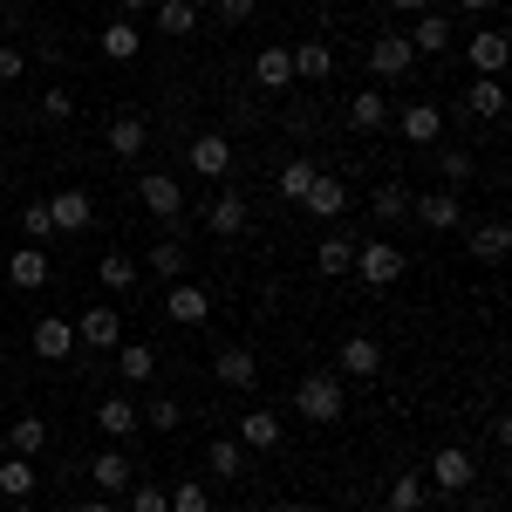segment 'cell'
<instances>
[{
  "label": "cell",
  "instance_id": "obj_43",
  "mask_svg": "<svg viewBox=\"0 0 512 512\" xmlns=\"http://www.w3.org/2000/svg\"><path fill=\"white\" fill-rule=\"evenodd\" d=\"M76 117V89H41V123H69Z\"/></svg>",
  "mask_w": 512,
  "mask_h": 512
},
{
  "label": "cell",
  "instance_id": "obj_50",
  "mask_svg": "<svg viewBox=\"0 0 512 512\" xmlns=\"http://www.w3.org/2000/svg\"><path fill=\"white\" fill-rule=\"evenodd\" d=\"M390 7H403V14H424V7H431V0H390Z\"/></svg>",
  "mask_w": 512,
  "mask_h": 512
},
{
  "label": "cell",
  "instance_id": "obj_31",
  "mask_svg": "<svg viewBox=\"0 0 512 512\" xmlns=\"http://www.w3.org/2000/svg\"><path fill=\"white\" fill-rule=\"evenodd\" d=\"M342 369H349V376H376V369H383V342H376V335H349V342H342Z\"/></svg>",
  "mask_w": 512,
  "mask_h": 512
},
{
  "label": "cell",
  "instance_id": "obj_42",
  "mask_svg": "<svg viewBox=\"0 0 512 512\" xmlns=\"http://www.w3.org/2000/svg\"><path fill=\"white\" fill-rule=\"evenodd\" d=\"M21 233H28V246H41V239H55V219H48V198H41V205H21Z\"/></svg>",
  "mask_w": 512,
  "mask_h": 512
},
{
  "label": "cell",
  "instance_id": "obj_3",
  "mask_svg": "<svg viewBox=\"0 0 512 512\" xmlns=\"http://www.w3.org/2000/svg\"><path fill=\"white\" fill-rule=\"evenodd\" d=\"M137 205H144L151 219H164V226H178V219H185V185H178L171 171H144V185H137Z\"/></svg>",
  "mask_w": 512,
  "mask_h": 512
},
{
  "label": "cell",
  "instance_id": "obj_47",
  "mask_svg": "<svg viewBox=\"0 0 512 512\" xmlns=\"http://www.w3.org/2000/svg\"><path fill=\"white\" fill-rule=\"evenodd\" d=\"M21 76H28V48L0 41V82H21Z\"/></svg>",
  "mask_w": 512,
  "mask_h": 512
},
{
  "label": "cell",
  "instance_id": "obj_11",
  "mask_svg": "<svg viewBox=\"0 0 512 512\" xmlns=\"http://www.w3.org/2000/svg\"><path fill=\"white\" fill-rule=\"evenodd\" d=\"M410 62H417V55H410V41L396 35V28H383V35L369 41V69H376V76H383V82L410 76Z\"/></svg>",
  "mask_w": 512,
  "mask_h": 512
},
{
  "label": "cell",
  "instance_id": "obj_17",
  "mask_svg": "<svg viewBox=\"0 0 512 512\" xmlns=\"http://www.w3.org/2000/svg\"><path fill=\"white\" fill-rule=\"evenodd\" d=\"M96 48H103V55H110V62H137V55H144V28H137V21H110V28H103V35H96Z\"/></svg>",
  "mask_w": 512,
  "mask_h": 512
},
{
  "label": "cell",
  "instance_id": "obj_4",
  "mask_svg": "<svg viewBox=\"0 0 512 512\" xmlns=\"http://www.w3.org/2000/svg\"><path fill=\"white\" fill-rule=\"evenodd\" d=\"M76 349L117 355L123 349V315H117V308H89V315H76Z\"/></svg>",
  "mask_w": 512,
  "mask_h": 512
},
{
  "label": "cell",
  "instance_id": "obj_38",
  "mask_svg": "<svg viewBox=\"0 0 512 512\" xmlns=\"http://www.w3.org/2000/svg\"><path fill=\"white\" fill-rule=\"evenodd\" d=\"M41 444H48V424H41V417H21V424H7V451H14V458H35Z\"/></svg>",
  "mask_w": 512,
  "mask_h": 512
},
{
  "label": "cell",
  "instance_id": "obj_23",
  "mask_svg": "<svg viewBox=\"0 0 512 512\" xmlns=\"http://www.w3.org/2000/svg\"><path fill=\"white\" fill-rule=\"evenodd\" d=\"M233 437L246 444V451H274V444H280V417H274V410H246V417L233 424Z\"/></svg>",
  "mask_w": 512,
  "mask_h": 512
},
{
  "label": "cell",
  "instance_id": "obj_27",
  "mask_svg": "<svg viewBox=\"0 0 512 512\" xmlns=\"http://www.w3.org/2000/svg\"><path fill=\"white\" fill-rule=\"evenodd\" d=\"M253 82H260L267 96H280V89L294 82V62H287V48H260V55H253Z\"/></svg>",
  "mask_w": 512,
  "mask_h": 512
},
{
  "label": "cell",
  "instance_id": "obj_30",
  "mask_svg": "<svg viewBox=\"0 0 512 512\" xmlns=\"http://www.w3.org/2000/svg\"><path fill=\"white\" fill-rule=\"evenodd\" d=\"M117 376L123 383H151V376H158V349H151V342H123L117 349Z\"/></svg>",
  "mask_w": 512,
  "mask_h": 512
},
{
  "label": "cell",
  "instance_id": "obj_39",
  "mask_svg": "<svg viewBox=\"0 0 512 512\" xmlns=\"http://www.w3.org/2000/svg\"><path fill=\"white\" fill-rule=\"evenodd\" d=\"M506 246H512V233L492 219V226H478V233H472V260H485V267H492V260H506Z\"/></svg>",
  "mask_w": 512,
  "mask_h": 512
},
{
  "label": "cell",
  "instance_id": "obj_13",
  "mask_svg": "<svg viewBox=\"0 0 512 512\" xmlns=\"http://www.w3.org/2000/svg\"><path fill=\"white\" fill-rule=\"evenodd\" d=\"M35 355H41V362H69V355H76V321L41 315L35 321Z\"/></svg>",
  "mask_w": 512,
  "mask_h": 512
},
{
  "label": "cell",
  "instance_id": "obj_21",
  "mask_svg": "<svg viewBox=\"0 0 512 512\" xmlns=\"http://www.w3.org/2000/svg\"><path fill=\"white\" fill-rule=\"evenodd\" d=\"M7 280H14L21 294L48 287V253H41V246H21V253H7Z\"/></svg>",
  "mask_w": 512,
  "mask_h": 512
},
{
  "label": "cell",
  "instance_id": "obj_41",
  "mask_svg": "<svg viewBox=\"0 0 512 512\" xmlns=\"http://www.w3.org/2000/svg\"><path fill=\"white\" fill-rule=\"evenodd\" d=\"M437 171H444V192H458V185H472V151H444V158H437Z\"/></svg>",
  "mask_w": 512,
  "mask_h": 512
},
{
  "label": "cell",
  "instance_id": "obj_36",
  "mask_svg": "<svg viewBox=\"0 0 512 512\" xmlns=\"http://www.w3.org/2000/svg\"><path fill=\"white\" fill-rule=\"evenodd\" d=\"M96 280H103L110 294H130V287H137V260H130V253H103V260H96Z\"/></svg>",
  "mask_w": 512,
  "mask_h": 512
},
{
  "label": "cell",
  "instance_id": "obj_22",
  "mask_svg": "<svg viewBox=\"0 0 512 512\" xmlns=\"http://www.w3.org/2000/svg\"><path fill=\"white\" fill-rule=\"evenodd\" d=\"M0 499H14V506H28L35 499V458H0Z\"/></svg>",
  "mask_w": 512,
  "mask_h": 512
},
{
  "label": "cell",
  "instance_id": "obj_37",
  "mask_svg": "<svg viewBox=\"0 0 512 512\" xmlns=\"http://www.w3.org/2000/svg\"><path fill=\"white\" fill-rule=\"evenodd\" d=\"M315 178H321V171H315V164H308V158H287V164H280V198H287V205H301Z\"/></svg>",
  "mask_w": 512,
  "mask_h": 512
},
{
  "label": "cell",
  "instance_id": "obj_46",
  "mask_svg": "<svg viewBox=\"0 0 512 512\" xmlns=\"http://www.w3.org/2000/svg\"><path fill=\"white\" fill-rule=\"evenodd\" d=\"M130 512H171V492L164 485H137L130 492Z\"/></svg>",
  "mask_w": 512,
  "mask_h": 512
},
{
  "label": "cell",
  "instance_id": "obj_52",
  "mask_svg": "<svg viewBox=\"0 0 512 512\" xmlns=\"http://www.w3.org/2000/svg\"><path fill=\"white\" fill-rule=\"evenodd\" d=\"M82 512H117V506H110V499H89V506H82Z\"/></svg>",
  "mask_w": 512,
  "mask_h": 512
},
{
  "label": "cell",
  "instance_id": "obj_9",
  "mask_svg": "<svg viewBox=\"0 0 512 512\" xmlns=\"http://www.w3.org/2000/svg\"><path fill=\"white\" fill-rule=\"evenodd\" d=\"M410 212H417L431 233H458V226H465V198L458 192H424V198H410Z\"/></svg>",
  "mask_w": 512,
  "mask_h": 512
},
{
  "label": "cell",
  "instance_id": "obj_8",
  "mask_svg": "<svg viewBox=\"0 0 512 512\" xmlns=\"http://www.w3.org/2000/svg\"><path fill=\"white\" fill-rule=\"evenodd\" d=\"M246 219H253V198L233 192V185H226V192L205 205V226H212L219 239H239V233H246Z\"/></svg>",
  "mask_w": 512,
  "mask_h": 512
},
{
  "label": "cell",
  "instance_id": "obj_5",
  "mask_svg": "<svg viewBox=\"0 0 512 512\" xmlns=\"http://www.w3.org/2000/svg\"><path fill=\"white\" fill-rule=\"evenodd\" d=\"M185 164H192L198 178H226V171H233V137H226V130H198Z\"/></svg>",
  "mask_w": 512,
  "mask_h": 512
},
{
  "label": "cell",
  "instance_id": "obj_18",
  "mask_svg": "<svg viewBox=\"0 0 512 512\" xmlns=\"http://www.w3.org/2000/svg\"><path fill=\"white\" fill-rule=\"evenodd\" d=\"M137 424H144V410H137L130 396H103V403H96V431L103 437H130Z\"/></svg>",
  "mask_w": 512,
  "mask_h": 512
},
{
  "label": "cell",
  "instance_id": "obj_40",
  "mask_svg": "<svg viewBox=\"0 0 512 512\" xmlns=\"http://www.w3.org/2000/svg\"><path fill=\"white\" fill-rule=\"evenodd\" d=\"M390 512H424V478L417 472L390 478Z\"/></svg>",
  "mask_w": 512,
  "mask_h": 512
},
{
  "label": "cell",
  "instance_id": "obj_10",
  "mask_svg": "<svg viewBox=\"0 0 512 512\" xmlns=\"http://www.w3.org/2000/svg\"><path fill=\"white\" fill-rule=\"evenodd\" d=\"M301 212H308V219H321V226H335V219H342V212H349V185H342V178H328V171H321L315 185H308V198H301Z\"/></svg>",
  "mask_w": 512,
  "mask_h": 512
},
{
  "label": "cell",
  "instance_id": "obj_35",
  "mask_svg": "<svg viewBox=\"0 0 512 512\" xmlns=\"http://www.w3.org/2000/svg\"><path fill=\"white\" fill-rule=\"evenodd\" d=\"M144 274H158V280H185V246H178V239H158V246L144 253Z\"/></svg>",
  "mask_w": 512,
  "mask_h": 512
},
{
  "label": "cell",
  "instance_id": "obj_44",
  "mask_svg": "<svg viewBox=\"0 0 512 512\" xmlns=\"http://www.w3.org/2000/svg\"><path fill=\"white\" fill-rule=\"evenodd\" d=\"M171 512H212V499H205V485H198V478H185V485H171Z\"/></svg>",
  "mask_w": 512,
  "mask_h": 512
},
{
  "label": "cell",
  "instance_id": "obj_32",
  "mask_svg": "<svg viewBox=\"0 0 512 512\" xmlns=\"http://www.w3.org/2000/svg\"><path fill=\"white\" fill-rule=\"evenodd\" d=\"M158 35H171V41L198 35V0H158Z\"/></svg>",
  "mask_w": 512,
  "mask_h": 512
},
{
  "label": "cell",
  "instance_id": "obj_7",
  "mask_svg": "<svg viewBox=\"0 0 512 512\" xmlns=\"http://www.w3.org/2000/svg\"><path fill=\"white\" fill-rule=\"evenodd\" d=\"M164 315L178 321V328H198V321H212V294H205L198 280H171V294H164Z\"/></svg>",
  "mask_w": 512,
  "mask_h": 512
},
{
  "label": "cell",
  "instance_id": "obj_24",
  "mask_svg": "<svg viewBox=\"0 0 512 512\" xmlns=\"http://www.w3.org/2000/svg\"><path fill=\"white\" fill-rule=\"evenodd\" d=\"M410 41V55H444V48H451V21H444V14H431V7H424V14H417V35H403Z\"/></svg>",
  "mask_w": 512,
  "mask_h": 512
},
{
  "label": "cell",
  "instance_id": "obj_45",
  "mask_svg": "<svg viewBox=\"0 0 512 512\" xmlns=\"http://www.w3.org/2000/svg\"><path fill=\"white\" fill-rule=\"evenodd\" d=\"M144 424H151V431H178V396H151Z\"/></svg>",
  "mask_w": 512,
  "mask_h": 512
},
{
  "label": "cell",
  "instance_id": "obj_34",
  "mask_svg": "<svg viewBox=\"0 0 512 512\" xmlns=\"http://www.w3.org/2000/svg\"><path fill=\"white\" fill-rule=\"evenodd\" d=\"M369 212H376V219H383V226H396V219H410V185H376V192H369Z\"/></svg>",
  "mask_w": 512,
  "mask_h": 512
},
{
  "label": "cell",
  "instance_id": "obj_49",
  "mask_svg": "<svg viewBox=\"0 0 512 512\" xmlns=\"http://www.w3.org/2000/svg\"><path fill=\"white\" fill-rule=\"evenodd\" d=\"M144 7H151V0H117V14H123V21H137Z\"/></svg>",
  "mask_w": 512,
  "mask_h": 512
},
{
  "label": "cell",
  "instance_id": "obj_26",
  "mask_svg": "<svg viewBox=\"0 0 512 512\" xmlns=\"http://www.w3.org/2000/svg\"><path fill=\"white\" fill-rule=\"evenodd\" d=\"M205 472L212 478H246V444H239V437H212V444H205Z\"/></svg>",
  "mask_w": 512,
  "mask_h": 512
},
{
  "label": "cell",
  "instance_id": "obj_51",
  "mask_svg": "<svg viewBox=\"0 0 512 512\" xmlns=\"http://www.w3.org/2000/svg\"><path fill=\"white\" fill-rule=\"evenodd\" d=\"M485 7H492V0H458V14H485Z\"/></svg>",
  "mask_w": 512,
  "mask_h": 512
},
{
  "label": "cell",
  "instance_id": "obj_14",
  "mask_svg": "<svg viewBox=\"0 0 512 512\" xmlns=\"http://www.w3.org/2000/svg\"><path fill=\"white\" fill-rule=\"evenodd\" d=\"M287 62H294V82H328L335 76V48H328V41H294Z\"/></svg>",
  "mask_w": 512,
  "mask_h": 512
},
{
  "label": "cell",
  "instance_id": "obj_20",
  "mask_svg": "<svg viewBox=\"0 0 512 512\" xmlns=\"http://www.w3.org/2000/svg\"><path fill=\"white\" fill-rule=\"evenodd\" d=\"M465 110H472V117H485V123H499V117H506V82H499V76H472Z\"/></svg>",
  "mask_w": 512,
  "mask_h": 512
},
{
  "label": "cell",
  "instance_id": "obj_53",
  "mask_svg": "<svg viewBox=\"0 0 512 512\" xmlns=\"http://www.w3.org/2000/svg\"><path fill=\"white\" fill-rule=\"evenodd\" d=\"M458 512H492V506H478V499H472V506H458Z\"/></svg>",
  "mask_w": 512,
  "mask_h": 512
},
{
  "label": "cell",
  "instance_id": "obj_54",
  "mask_svg": "<svg viewBox=\"0 0 512 512\" xmlns=\"http://www.w3.org/2000/svg\"><path fill=\"white\" fill-rule=\"evenodd\" d=\"M0 185H7V164H0Z\"/></svg>",
  "mask_w": 512,
  "mask_h": 512
},
{
  "label": "cell",
  "instance_id": "obj_29",
  "mask_svg": "<svg viewBox=\"0 0 512 512\" xmlns=\"http://www.w3.org/2000/svg\"><path fill=\"white\" fill-rule=\"evenodd\" d=\"M349 267H355V239H349V233H328V239H321V246H315V274L342 280V274H349Z\"/></svg>",
  "mask_w": 512,
  "mask_h": 512
},
{
  "label": "cell",
  "instance_id": "obj_48",
  "mask_svg": "<svg viewBox=\"0 0 512 512\" xmlns=\"http://www.w3.org/2000/svg\"><path fill=\"white\" fill-rule=\"evenodd\" d=\"M253 7H260V0H219V21H226V28H246Z\"/></svg>",
  "mask_w": 512,
  "mask_h": 512
},
{
  "label": "cell",
  "instance_id": "obj_6",
  "mask_svg": "<svg viewBox=\"0 0 512 512\" xmlns=\"http://www.w3.org/2000/svg\"><path fill=\"white\" fill-rule=\"evenodd\" d=\"M472 478H478V465H472V451H465V444H444V451L431 458V485H437V492H451V499H458V492H472Z\"/></svg>",
  "mask_w": 512,
  "mask_h": 512
},
{
  "label": "cell",
  "instance_id": "obj_2",
  "mask_svg": "<svg viewBox=\"0 0 512 512\" xmlns=\"http://www.w3.org/2000/svg\"><path fill=\"white\" fill-rule=\"evenodd\" d=\"M294 410H301L308 424H335V417H342V383H335L328 369H308V376L294 383Z\"/></svg>",
  "mask_w": 512,
  "mask_h": 512
},
{
  "label": "cell",
  "instance_id": "obj_28",
  "mask_svg": "<svg viewBox=\"0 0 512 512\" xmlns=\"http://www.w3.org/2000/svg\"><path fill=\"white\" fill-rule=\"evenodd\" d=\"M130 458H123V451H96V458H89V485H96V492H123V485H130Z\"/></svg>",
  "mask_w": 512,
  "mask_h": 512
},
{
  "label": "cell",
  "instance_id": "obj_33",
  "mask_svg": "<svg viewBox=\"0 0 512 512\" xmlns=\"http://www.w3.org/2000/svg\"><path fill=\"white\" fill-rule=\"evenodd\" d=\"M349 123H355V130H383V123H390V96H383V89L349 96Z\"/></svg>",
  "mask_w": 512,
  "mask_h": 512
},
{
  "label": "cell",
  "instance_id": "obj_12",
  "mask_svg": "<svg viewBox=\"0 0 512 512\" xmlns=\"http://www.w3.org/2000/svg\"><path fill=\"white\" fill-rule=\"evenodd\" d=\"M390 123L410 144H437V137H444V110H437V103H403V110H390Z\"/></svg>",
  "mask_w": 512,
  "mask_h": 512
},
{
  "label": "cell",
  "instance_id": "obj_15",
  "mask_svg": "<svg viewBox=\"0 0 512 512\" xmlns=\"http://www.w3.org/2000/svg\"><path fill=\"white\" fill-rule=\"evenodd\" d=\"M48 219H55V233H89V219H96V205H89V192H55L48 198Z\"/></svg>",
  "mask_w": 512,
  "mask_h": 512
},
{
  "label": "cell",
  "instance_id": "obj_19",
  "mask_svg": "<svg viewBox=\"0 0 512 512\" xmlns=\"http://www.w3.org/2000/svg\"><path fill=\"white\" fill-rule=\"evenodd\" d=\"M144 144H151V123L137 117V110L110 117V151H117V158H144Z\"/></svg>",
  "mask_w": 512,
  "mask_h": 512
},
{
  "label": "cell",
  "instance_id": "obj_1",
  "mask_svg": "<svg viewBox=\"0 0 512 512\" xmlns=\"http://www.w3.org/2000/svg\"><path fill=\"white\" fill-rule=\"evenodd\" d=\"M403 267H410V260H403V246H396V239H362L349 274H362V287H396Z\"/></svg>",
  "mask_w": 512,
  "mask_h": 512
},
{
  "label": "cell",
  "instance_id": "obj_25",
  "mask_svg": "<svg viewBox=\"0 0 512 512\" xmlns=\"http://www.w3.org/2000/svg\"><path fill=\"white\" fill-rule=\"evenodd\" d=\"M506 55H512L506 28H478V35H472V69H478V76H499V69H506Z\"/></svg>",
  "mask_w": 512,
  "mask_h": 512
},
{
  "label": "cell",
  "instance_id": "obj_16",
  "mask_svg": "<svg viewBox=\"0 0 512 512\" xmlns=\"http://www.w3.org/2000/svg\"><path fill=\"white\" fill-rule=\"evenodd\" d=\"M212 376H219V383H226V390H253V383H260V362H253V349H219L212 355Z\"/></svg>",
  "mask_w": 512,
  "mask_h": 512
}]
</instances>
